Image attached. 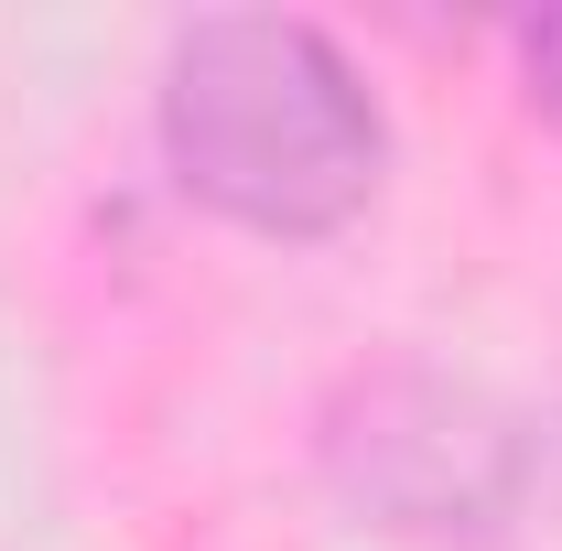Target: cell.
I'll list each match as a JSON object with an SVG mask.
<instances>
[{
	"mask_svg": "<svg viewBox=\"0 0 562 551\" xmlns=\"http://www.w3.org/2000/svg\"><path fill=\"white\" fill-rule=\"evenodd\" d=\"M519 76H530V109L562 131V11H530L519 22Z\"/></svg>",
	"mask_w": 562,
	"mask_h": 551,
	"instance_id": "2",
	"label": "cell"
},
{
	"mask_svg": "<svg viewBox=\"0 0 562 551\" xmlns=\"http://www.w3.org/2000/svg\"><path fill=\"white\" fill-rule=\"evenodd\" d=\"M162 151L195 206L260 238H336L390 173L368 76L336 55V33L292 11H206L173 33Z\"/></svg>",
	"mask_w": 562,
	"mask_h": 551,
	"instance_id": "1",
	"label": "cell"
}]
</instances>
